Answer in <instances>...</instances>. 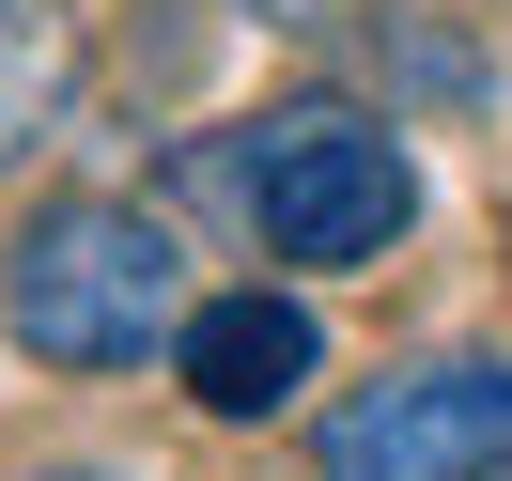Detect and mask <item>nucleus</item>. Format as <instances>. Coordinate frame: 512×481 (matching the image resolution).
<instances>
[{
	"label": "nucleus",
	"instance_id": "obj_3",
	"mask_svg": "<svg viewBox=\"0 0 512 481\" xmlns=\"http://www.w3.org/2000/svg\"><path fill=\"white\" fill-rule=\"evenodd\" d=\"M326 481H512V357H404L326 404Z\"/></svg>",
	"mask_w": 512,
	"mask_h": 481
},
{
	"label": "nucleus",
	"instance_id": "obj_4",
	"mask_svg": "<svg viewBox=\"0 0 512 481\" xmlns=\"http://www.w3.org/2000/svg\"><path fill=\"white\" fill-rule=\"evenodd\" d=\"M311 373H326V326H311V295H280V280L187 295V326H171V388H187L202 419H280V404H311Z\"/></svg>",
	"mask_w": 512,
	"mask_h": 481
},
{
	"label": "nucleus",
	"instance_id": "obj_5",
	"mask_svg": "<svg viewBox=\"0 0 512 481\" xmlns=\"http://www.w3.org/2000/svg\"><path fill=\"white\" fill-rule=\"evenodd\" d=\"M63 94H78V16L63 0H0V171L63 125Z\"/></svg>",
	"mask_w": 512,
	"mask_h": 481
},
{
	"label": "nucleus",
	"instance_id": "obj_1",
	"mask_svg": "<svg viewBox=\"0 0 512 481\" xmlns=\"http://www.w3.org/2000/svg\"><path fill=\"white\" fill-rule=\"evenodd\" d=\"M0 326L47 373H140L187 326V249L140 202H32L0 249Z\"/></svg>",
	"mask_w": 512,
	"mask_h": 481
},
{
	"label": "nucleus",
	"instance_id": "obj_6",
	"mask_svg": "<svg viewBox=\"0 0 512 481\" xmlns=\"http://www.w3.org/2000/svg\"><path fill=\"white\" fill-rule=\"evenodd\" d=\"M32 481H125V466H32Z\"/></svg>",
	"mask_w": 512,
	"mask_h": 481
},
{
	"label": "nucleus",
	"instance_id": "obj_2",
	"mask_svg": "<svg viewBox=\"0 0 512 481\" xmlns=\"http://www.w3.org/2000/svg\"><path fill=\"white\" fill-rule=\"evenodd\" d=\"M233 202H249L264 264H388V233L419 218V156H404L388 109L295 94V109H264V125H249Z\"/></svg>",
	"mask_w": 512,
	"mask_h": 481
}]
</instances>
